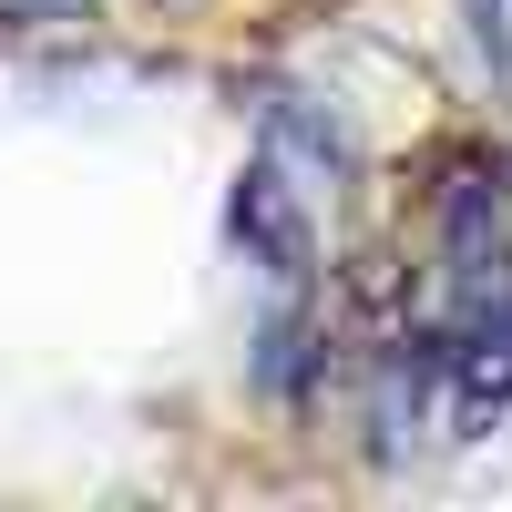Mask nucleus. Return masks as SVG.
Masks as SVG:
<instances>
[{
    "mask_svg": "<svg viewBox=\"0 0 512 512\" xmlns=\"http://www.w3.org/2000/svg\"><path fill=\"white\" fill-rule=\"evenodd\" d=\"M482 41H492V52L512 62V0H482Z\"/></svg>",
    "mask_w": 512,
    "mask_h": 512,
    "instance_id": "f257e3e1",
    "label": "nucleus"
}]
</instances>
